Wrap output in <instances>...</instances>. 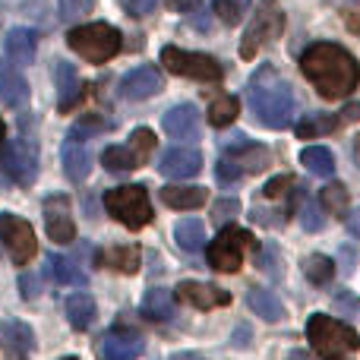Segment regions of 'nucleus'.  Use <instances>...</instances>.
Listing matches in <instances>:
<instances>
[{"instance_id": "nucleus-1", "label": "nucleus", "mask_w": 360, "mask_h": 360, "mask_svg": "<svg viewBox=\"0 0 360 360\" xmlns=\"http://www.w3.org/2000/svg\"><path fill=\"white\" fill-rule=\"evenodd\" d=\"M300 70L326 101H342L360 86V63L335 41H316L300 54Z\"/></svg>"}, {"instance_id": "nucleus-2", "label": "nucleus", "mask_w": 360, "mask_h": 360, "mask_svg": "<svg viewBox=\"0 0 360 360\" xmlns=\"http://www.w3.org/2000/svg\"><path fill=\"white\" fill-rule=\"evenodd\" d=\"M247 101L253 108L256 120L269 130H285L294 117V92L285 79L278 76V70L262 63L247 82Z\"/></svg>"}, {"instance_id": "nucleus-3", "label": "nucleus", "mask_w": 360, "mask_h": 360, "mask_svg": "<svg viewBox=\"0 0 360 360\" xmlns=\"http://www.w3.org/2000/svg\"><path fill=\"white\" fill-rule=\"evenodd\" d=\"M307 338L323 360H351V354L360 351L357 332L351 326L338 323V319L326 316V313H313L307 319Z\"/></svg>"}, {"instance_id": "nucleus-4", "label": "nucleus", "mask_w": 360, "mask_h": 360, "mask_svg": "<svg viewBox=\"0 0 360 360\" xmlns=\"http://www.w3.org/2000/svg\"><path fill=\"white\" fill-rule=\"evenodd\" d=\"M67 44L82 57V60L105 63L120 51L124 38H120V32L108 22H89V25H76V29H70Z\"/></svg>"}, {"instance_id": "nucleus-5", "label": "nucleus", "mask_w": 360, "mask_h": 360, "mask_svg": "<svg viewBox=\"0 0 360 360\" xmlns=\"http://www.w3.org/2000/svg\"><path fill=\"white\" fill-rule=\"evenodd\" d=\"M281 32H285V13H281L278 0H259L253 19H250L247 32H243V38H240V57L243 60H253Z\"/></svg>"}, {"instance_id": "nucleus-6", "label": "nucleus", "mask_w": 360, "mask_h": 360, "mask_svg": "<svg viewBox=\"0 0 360 360\" xmlns=\"http://www.w3.org/2000/svg\"><path fill=\"white\" fill-rule=\"evenodd\" d=\"M105 209L130 231H139L152 221V202H149V193H146L143 184L114 186V190H108L105 193Z\"/></svg>"}, {"instance_id": "nucleus-7", "label": "nucleus", "mask_w": 360, "mask_h": 360, "mask_svg": "<svg viewBox=\"0 0 360 360\" xmlns=\"http://www.w3.org/2000/svg\"><path fill=\"white\" fill-rule=\"evenodd\" d=\"M247 250H256L253 234L243 228H234V224H231V228L224 224L215 240L205 247V259H209V266L218 269V272H240Z\"/></svg>"}, {"instance_id": "nucleus-8", "label": "nucleus", "mask_w": 360, "mask_h": 360, "mask_svg": "<svg viewBox=\"0 0 360 360\" xmlns=\"http://www.w3.org/2000/svg\"><path fill=\"white\" fill-rule=\"evenodd\" d=\"M0 177L16 186H32L38 177V146L32 139H4L0 143Z\"/></svg>"}, {"instance_id": "nucleus-9", "label": "nucleus", "mask_w": 360, "mask_h": 360, "mask_svg": "<svg viewBox=\"0 0 360 360\" xmlns=\"http://www.w3.org/2000/svg\"><path fill=\"white\" fill-rule=\"evenodd\" d=\"M162 63L168 73L174 76H186V79H196V82H221L224 79V70L215 57L209 54H196V51H184V48H162Z\"/></svg>"}, {"instance_id": "nucleus-10", "label": "nucleus", "mask_w": 360, "mask_h": 360, "mask_svg": "<svg viewBox=\"0 0 360 360\" xmlns=\"http://www.w3.org/2000/svg\"><path fill=\"white\" fill-rule=\"evenodd\" d=\"M0 243H4V250L10 253V259L16 266H29V259L38 253V240L32 224L25 218L13 215V212L0 215Z\"/></svg>"}, {"instance_id": "nucleus-11", "label": "nucleus", "mask_w": 360, "mask_h": 360, "mask_svg": "<svg viewBox=\"0 0 360 360\" xmlns=\"http://www.w3.org/2000/svg\"><path fill=\"white\" fill-rule=\"evenodd\" d=\"M143 335L133 329H108L95 342V357L98 360H136L143 354Z\"/></svg>"}, {"instance_id": "nucleus-12", "label": "nucleus", "mask_w": 360, "mask_h": 360, "mask_svg": "<svg viewBox=\"0 0 360 360\" xmlns=\"http://www.w3.org/2000/svg\"><path fill=\"white\" fill-rule=\"evenodd\" d=\"M44 231L54 243H73L76 224H73V205L63 193L44 199Z\"/></svg>"}, {"instance_id": "nucleus-13", "label": "nucleus", "mask_w": 360, "mask_h": 360, "mask_svg": "<svg viewBox=\"0 0 360 360\" xmlns=\"http://www.w3.org/2000/svg\"><path fill=\"white\" fill-rule=\"evenodd\" d=\"M174 297L196 310H218L231 304V291H221L218 285H205V281H180L174 288Z\"/></svg>"}, {"instance_id": "nucleus-14", "label": "nucleus", "mask_w": 360, "mask_h": 360, "mask_svg": "<svg viewBox=\"0 0 360 360\" xmlns=\"http://www.w3.org/2000/svg\"><path fill=\"white\" fill-rule=\"evenodd\" d=\"M162 89H165V76L155 67H136L130 73H124V79H120V95L130 101H146L152 95H158Z\"/></svg>"}, {"instance_id": "nucleus-15", "label": "nucleus", "mask_w": 360, "mask_h": 360, "mask_svg": "<svg viewBox=\"0 0 360 360\" xmlns=\"http://www.w3.org/2000/svg\"><path fill=\"white\" fill-rule=\"evenodd\" d=\"M158 171L171 180H190L202 171V155L196 149H190V146H174V149H168L162 155Z\"/></svg>"}, {"instance_id": "nucleus-16", "label": "nucleus", "mask_w": 360, "mask_h": 360, "mask_svg": "<svg viewBox=\"0 0 360 360\" xmlns=\"http://www.w3.org/2000/svg\"><path fill=\"white\" fill-rule=\"evenodd\" d=\"M54 89H57V108H60V111H73V108L79 105L82 79L73 63H67V60L54 63Z\"/></svg>"}, {"instance_id": "nucleus-17", "label": "nucleus", "mask_w": 360, "mask_h": 360, "mask_svg": "<svg viewBox=\"0 0 360 360\" xmlns=\"http://www.w3.org/2000/svg\"><path fill=\"white\" fill-rule=\"evenodd\" d=\"M0 101L6 108H22L29 101V82L25 76L16 70V63L10 57H0Z\"/></svg>"}, {"instance_id": "nucleus-18", "label": "nucleus", "mask_w": 360, "mask_h": 360, "mask_svg": "<svg viewBox=\"0 0 360 360\" xmlns=\"http://www.w3.org/2000/svg\"><path fill=\"white\" fill-rule=\"evenodd\" d=\"M162 127L171 139H196L199 136V111L193 105H174L168 114L162 117Z\"/></svg>"}, {"instance_id": "nucleus-19", "label": "nucleus", "mask_w": 360, "mask_h": 360, "mask_svg": "<svg viewBox=\"0 0 360 360\" xmlns=\"http://www.w3.org/2000/svg\"><path fill=\"white\" fill-rule=\"evenodd\" d=\"M231 149V158H234L237 165H240V171L243 174H259V171H266L269 168V149L266 146H256V143H247L243 136H237V143L234 146H228Z\"/></svg>"}, {"instance_id": "nucleus-20", "label": "nucleus", "mask_w": 360, "mask_h": 360, "mask_svg": "<svg viewBox=\"0 0 360 360\" xmlns=\"http://www.w3.org/2000/svg\"><path fill=\"white\" fill-rule=\"evenodd\" d=\"M63 171H67V177L73 184H82L89 177V171H92V152H89V146L82 139H67V146H63Z\"/></svg>"}, {"instance_id": "nucleus-21", "label": "nucleus", "mask_w": 360, "mask_h": 360, "mask_svg": "<svg viewBox=\"0 0 360 360\" xmlns=\"http://www.w3.org/2000/svg\"><path fill=\"white\" fill-rule=\"evenodd\" d=\"M4 48H6V57H10L16 67H25V63L35 60L38 38L32 29H10L4 38Z\"/></svg>"}, {"instance_id": "nucleus-22", "label": "nucleus", "mask_w": 360, "mask_h": 360, "mask_svg": "<svg viewBox=\"0 0 360 360\" xmlns=\"http://www.w3.org/2000/svg\"><path fill=\"white\" fill-rule=\"evenodd\" d=\"M98 266L101 269H114V272H124V275H133L139 269V259H143V250L136 243H127V247H111V250H98Z\"/></svg>"}, {"instance_id": "nucleus-23", "label": "nucleus", "mask_w": 360, "mask_h": 360, "mask_svg": "<svg viewBox=\"0 0 360 360\" xmlns=\"http://www.w3.org/2000/svg\"><path fill=\"white\" fill-rule=\"evenodd\" d=\"M48 278L51 281H57V285H76V288H82L89 281V275L79 269V262L76 259H70V256H60V253H51L48 256Z\"/></svg>"}, {"instance_id": "nucleus-24", "label": "nucleus", "mask_w": 360, "mask_h": 360, "mask_svg": "<svg viewBox=\"0 0 360 360\" xmlns=\"http://www.w3.org/2000/svg\"><path fill=\"white\" fill-rule=\"evenodd\" d=\"M0 338H4L6 348L16 351L19 357L35 351V335H32V329L25 323H19V319H4V323H0Z\"/></svg>"}, {"instance_id": "nucleus-25", "label": "nucleus", "mask_w": 360, "mask_h": 360, "mask_svg": "<svg viewBox=\"0 0 360 360\" xmlns=\"http://www.w3.org/2000/svg\"><path fill=\"white\" fill-rule=\"evenodd\" d=\"M162 202L171 205V209H199V205H205V186L168 184L162 186Z\"/></svg>"}, {"instance_id": "nucleus-26", "label": "nucleus", "mask_w": 360, "mask_h": 360, "mask_svg": "<svg viewBox=\"0 0 360 360\" xmlns=\"http://www.w3.org/2000/svg\"><path fill=\"white\" fill-rule=\"evenodd\" d=\"M143 316H149L152 323H168L174 316V294L168 288H152L143 300Z\"/></svg>"}, {"instance_id": "nucleus-27", "label": "nucleus", "mask_w": 360, "mask_h": 360, "mask_svg": "<svg viewBox=\"0 0 360 360\" xmlns=\"http://www.w3.org/2000/svg\"><path fill=\"white\" fill-rule=\"evenodd\" d=\"M247 304H250V310H256V316H262L266 323H278V319L285 316L281 300L275 297L272 291H266V288H250Z\"/></svg>"}, {"instance_id": "nucleus-28", "label": "nucleus", "mask_w": 360, "mask_h": 360, "mask_svg": "<svg viewBox=\"0 0 360 360\" xmlns=\"http://www.w3.org/2000/svg\"><path fill=\"white\" fill-rule=\"evenodd\" d=\"M67 319L76 332H86L95 319V300L89 297L86 291H76L73 297L67 300Z\"/></svg>"}, {"instance_id": "nucleus-29", "label": "nucleus", "mask_w": 360, "mask_h": 360, "mask_svg": "<svg viewBox=\"0 0 360 360\" xmlns=\"http://www.w3.org/2000/svg\"><path fill=\"white\" fill-rule=\"evenodd\" d=\"M174 237H177L180 250H186V253H199V250L205 247V224L199 221V218H184V221H177Z\"/></svg>"}, {"instance_id": "nucleus-30", "label": "nucleus", "mask_w": 360, "mask_h": 360, "mask_svg": "<svg viewBox=\"0 0 360 360\" xmlns=\"http://www.w3.org/2000/svg\"><path fill=\"white\" fill-rule=\"evenodd\" d=\"M300 162L307 165V171L316 177H332L335 174V155H332L326 146H307L300 152Z\"/></svg>"}, {"instance_id": "nucleus-31", "label": "nucleus", "mask_w": 360, "mask_h": 360, "mask_svg": "<svg viewBox=\"0 0 360 360\" xmlns=\"http://www.w3.org/2000/svg\"><path fill=\"white\" fill-rule=\"evenodd\" d=\"M101 165H105L108 171H114V174H124V171L139 168V158L130 146H108V149L101 152Z\"/></svg>"}, {"instance_id": "nucleus-32", "label": "nucleus", "mask_w": 360, "mask_h": 360, "mask_svg": "<svg viewBox=\"0 0 360 360\" xmlns=\"http://www.w3.org/2000/svg\"><path fill=\"white\" fill-rule=\"evenodd\" d=\"M240 114V101L234 95H218L215 101L209 105V124L212 127H231Z\"/></svg>"}, {"instance_id": "nucleus-33", "label": "nucleus", "mask_w": 360, "mask_h": 360, "mask_svg": "<svg viewBox=\"0 0 360 360\" xmlns=\"http://www.w3.org/2000/svg\"><path fill=\"white\" fill-rule=\"evenodd\" d=\"M338 124H342V117H332V114H307V117L297 124V136L316 139V136H323V133H332Z\"/></svg>"}, {"instance_id": "nucleus-34", "label": "nucleus", "mask_w": 360, "mask_h": 360, "mask_svg": "<svg viewBox=\"0 0 360 360\" xmlns=\"http://www.w3.org/2000/svg\"><path fill=\"white\" fill-rule=\"evenodd\" d=\"M304 275L313 281V285H329L335 278V262L323 253H313L304 259Z\"/></svg>"}, {"instance_id": "nucleus-35", "label": "nucleus", "mask_w": 360, "mask_h": 360, "mask_svg": "<svg viewBox=\"0 0 360 360\" xmlns=\"http://www.w3.org/2000/svg\"><path fill=\"white\" fill-rule=\"evenodd\" d=\"M105 130H114V120H111V117H98V114H82L79 124L70 130V139H82V143H86L92 133H105Z\"/></svg>"}, {"instance_id": "nucleus-36", "label": "nucleus", "mask_w": 360, "mask_h": 360, "mask_svg": "<svg viewBox=\"0 0 360 360\" xmlns=\"http://www.w3.org/2000/svg\"><path fill=\"white\" fill-rule=\"evenodd\" d=\"M319 199H323V205L335 218H345V212H348V186L345 184H335V180H332L329 186H323V196Z\"/></svg>"}, {"instance_id": "nucleus-37", "label": "nucleus", "mask_w": 360, "mask_h": 360, "mask_svg": "<svg viewBox=\"0 0 360 360\" xmlns=\"http://www.w3.org/2000/svg\"><path fill=\"white\" fill-rule=\"evenodd\" d=\"M294 186H297V180H294L291 174H281V177H272L266 186H262V202H278V199H285V196H291L294 193Z\"/></svg>"}, {"instance_id": "nucleus-38", "label": "nucleus", "mask_w": 360, "mask_h": 360, "mask_svg": "<svg viewBox=\"0 0 360 360\" xmlns=\"http://www.w3.org/2000/svg\"><path fill=\"white\" fill-rule=\"evenodd\" d=\"M297 212H300V224H304V231H319L326 224V218H323V209H319V202L316 199H300V205H297Z\"/></svg>"}, {"instance_id": "nucleus-39", "label": "nucleus", "mask_w": 360, "mask_h": 360, "mask_svg": "<svg viewBox=\"0 0 360 360\" xmlns=\"http://www.w3.org/2000/svg\"><path fill=\"white\" fill-rule=\"evenodd\" d=\"M130 149L136 152L139 165H146L152 158V152H155V136H152V130H146V127H139V130H133L130 136Z\"/></svg>"}, {"instance_id": "nucleus-40", "label": "nucleus", "mask_w": 360, "mask_h": 360, "mask_svg": "<svg viewBox=\"0 0 360 360\" xmlns=\"http://www.w3.org/2000/svg\"><path fill=\"white\" fill-rule=\"evenodd\" d=\"M243 4H247V0H212V10H215V16L221 19L224 25H237L243 16Z\"/></svg>"}, {"instance_id": "nucleus-41", "label": "nucleus", "mask_w": 360, "mask_h": 360, "mask_svg": "<svg viewBox=\"0 0 360 360\" xmlns=\"http://www.w3.org/2000/svg\"><path fill=\"white\" fill-rule=\"evenodd\" d=\"M240 215V199L237 196H224V199H218L215 205H212V221L215 224H228V221H234V218Z\"/></svg>"}, {"instance_id": "nucleus-42", "label": "nucleus", "mask_w": 360, "mask_h": 360, "mask_svg": "<svg viewBox=\"0 0 360 360\" xmlns=\"http://www.w3.org/2000/svg\"><path fill=\"white\" fill-rule=\"evenodd\" d=\"M57 4H60V16L67 22H79L82 16L95 10V0H57Z\"/></svg>"}, {"instance_id": "nucleus-43", "label": "nucleus", "mask_w": 360, "mask_h": 360, "mask_svg": "<svg viewBox=\"0 0 360 360\" xmlns=\"http://www.w3.org/2000/svg\"><path fill=\"white\" fill-rule=\"evenodd\" d=\"M215 171H218V180H221V184H234V180L243 177L240 165H237L231 155H221V158H218V168H215Z\"/></svg>"}, {"instance_id": "nucleus-44", "label": "nucleus", "mask_w": 360, "mask_h": 360, "mask_svg": "<svg viewBox=\"0 0 360 360\" xmlns=\"http://www.w3.org/2000/svg\"><path fill=\"white\" fill-rule=\"evenodd\" d=\"M120 4H124V10L130 13V16L143 19V16H152V13H155L158 0H120Z\"/></svg>"}, {"instance_id": "nucleus-45", "label": "nucleus", "mask_w": 360, "mask_h": 360, "mask_svg": "<svg viewBox=\"0 0 360 360\" xmlns=\"http://www.w3.org/2000/svg\"><path fill=\"white\" fill-rule=\"evenodd\" d=\"M19 291H22L25 300H35L38 297V278L32 272H22L19 275Z\"/></svg>"}, {"instance_id": "nucleus-46", "label": "nucleus", "mask_w": 360, "mask_h": 360, "mask_svg": "<svg viewBox=\"0 0 360 360\" xmlns=\"http://www.w3.org/2000/svg\"><path fill=\"white\" fill-rule=\"evenodd\" d=\"M165 4H168L174 13H193V10H199L202 0H165Z\"/></svg>"}, {"instance_id": "nucleus-47", "label": "nucleus", "mask_w": 360, "mask_h": 360, "mask_svg": "<svg viewBox=\"0 0 360 360\" xmlns=\"http://www.w3.org/2000/svg\"><path fill=\"white\" fill-rule=\"evenodd\" d=\"M348 231L360 237V209H357V212H351V218H348Z\"/></svg>"}, {"instance_id": "nucleus-48", "label": "nucleus", "mask_w": 360, "mask_h": 360, "mask_svg": "<svg viewBox=\"0 0 360 360\" xmlns=\"http://www.w3.org/2000/svg\"><path fill=\"white\" fill-rule=\"evenodd\" d=\"M171 360H205V357H199V354H193V351H184V354H174Z\"/></svg>"}, {"instance_id": "nucleus-49", "label": "nucleus", "mask_w": 360, "mask_h": 360, "mask_svg": "<svg viewBox=\"0 0 360 360\" xmlns=\"http://www.w3.org/2000/svg\"><path fill=\"white\" fill-rule=\"evenodd\" d=\"M329 4H348V6H360V0H329Z\"/></svg>"}, {"instance_id": "nucleus-50", "label": "nucleus", "mask_w": 360, "mask_h": 360, "mask_svg": "<svg viewBox=\"0 0 360 360\" xmlns=\"http://www.w3.org/2000/svg\"><path fill=\"white\" fill-rule=\"evenodd\" d=\"M354 155H357V162H360V133H357V139H354Z\"/></svg>"}, {"instance_id": "nucleus-51", "label": "nucleus", "mask_w": 360, "mask_h": 360, "mask_svg": "<svg viewBox=\"0 0 360 360\" xmlns=\"http://www.w3.org/2000/svg\"><path fill=\"white\" fill-rule=\"evenodd\" d=\"M6 139V127H4V120H0V143Z\"/></svg>"}, {"instance_id": "nucleus-52", "label": "nucleus", "mask_w": 360, "mask_h": 360, "mask_svg": "<svg viewBox=\"0 0 360 360\" xmlns=\"http://www.w3.org/2000/svg\"><path fill=\"white\" fill-rule=\"evenodd\" d=\"M63 360H79V357H63Z\"/></svg>"}]
</instances>
